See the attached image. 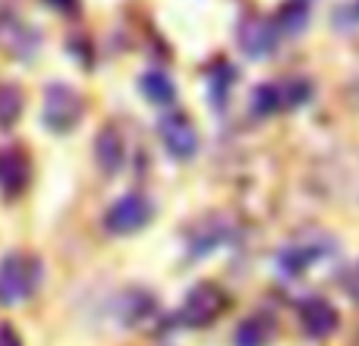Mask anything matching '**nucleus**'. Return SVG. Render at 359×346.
Here are the masks:
<instances>
[{"label":"nucleus","mask_w":359,"mask_h":346,"mask_svg":"<svg viewBox=\"0 0 359 346\" xmlns=\"http://www.w3.org/2000/svg\"><path fill=\"white\" fill-rule=\"evenodd\" d=\"M41 284V261L35 255L10 252L0 261V305H16L29 299Z\"/></svg>","instance_id":"1"},{"label":"nucleus","mask_w":359,"mask_h":346,"mask_svg":"<svg viewBox=\"0 0 359 346\" xmlns=\"http://www.w3.org/2000/svg\"><path fill=\"white\" fill-rule=\"evenodd\" d=\"M82 113H86V98L76 92L67 82H50L44 88V107H41V120L50 132L57 136H67L76 126L82 123Z\"/></svg>","instance_id":"2"},{"label":"nucleus","mask_w":359,"mask_h":346,"mask_svg":"<svg viewBox=\"0 0 359 346\" xmlns=\"http://www.w3.org/2000/svg\"><path fill=\"white\" fill-rule=\"evenodd\" d=\"M227 309V293L217 284H196L189 293H186L183 305H180V324L186 328H208L211 321L224 315Z\"/></svg>","instance_id":"3"},{"label":"nucleus","mask_w":359,"mask_h":346,"mask_svg":"<svg viewBox=\"0 0 359 346\" xmlns=\"http://www.w3.org/2000/svg\"><path fill=\"white\" fill-rule=\"evenodd\" d=\"M151 217H155V205L149 202V195H142V192H126L123 198H117V202L107 208L104 230L114 236H130V233H136V230L149 227Z\"/></svg>","instance_id":"4"},{"label":"nucleus","mask_w":359,"mask_h":346,"mask_svg":"<svg viewBox=\"0 0 359 346\" xmlns=\"http://www.w3.org/2000/svg\"><path fill=\"white\" fill-rule=\"evenodd\" d=\"M38 48H41V32L35 25L25 22L22 16H16L10 10L0 13V50L6 57H13L19 63H29L35 60Z\"/></svg>","instance_id":"5"},{"label":"nucleus","mask_w":359,"mask_h":346,"mask_svg":"<svg viewBox=\"0 0 359 346\" xmlns=\"http://www.w3.org/2000/svg\"><path fill=\"white\" fill-rule=\"evenodd\" d=\"M158 136L174 161H192L198 155V130L183 111H164L158 120Z\"/></svg>","instance_id":"6"},{"label":"nucleus","mask_w":359,"mask_h":346,"mask_svg":"<svg viewBox=\"0 0 359 346\" xmlns=\"http://www.w3.org/2000/svg\"><path fill=\"white\" fill-rule=\"evenodd\" d=\"M331 249H334V242H331L328 236H303V240L290 242V246L278 255V268L284 277H299V274H306L312 265H318Z\"/></svg>","instance_id":"7"},{"label":"nucleus","mask_w":359,"mask_h":346,"mask_svg":"<svg viewBox=\"0 0 359 346\" xmlns=\"http://www.w3.org/2000/svg\"><path fill=\"white\" fill-rule=\"evenodd\" d=\"M280 41V32L278 25H274V19H265V16H246L240 25H236V44H240V50L246 57H252V60H262V57L274 54V48H278Z\"/></svg>","instance_id":"8"},{"label":"nucleus","mask_w":359,"mask_h":346,"mask_svg":"<svg viewBox=\"0 0 359 346\" xmlns=\"http://www.w3.org/2000/svg\"><path fill=\"white\" fill-rule=\"evenodd\" d=\"M29 183H32V161L25 155V148H19V145L0 148V192L6 198H16L29 189Z\"/></svg>","instance_id":"9"},{"label":"nucleus","mask_w":359,"mask_h":346,"mask_svg":"<svg viewBox=\"0 0 359 346\" xmlns=\"http://www.w3.org/2000/svg\"><path fill=\"white\" fill-rule=\"evenodd\" d=\"M299 324H303L306 337H312V340H325V337H331L337 331L341 315H337V309L328 303V299L309 296L303 305H299Z\"/></svg>","instance_id":"10"},{"label":"nucleus","mask_w":359,"mask_h":346,"mask_svg":"<svg viewBox=\"0 0 359 346\" xmlns=\"http://www.w3.org/2000/svg\"><path fill=\"white\" fill-rule=\"evenodd\" d=\"M95 161L104 173H120L126 161V142L114 123H107L95 139Z\"/></svg>","instance_id":"11"},{"label":"nucleus","mask_w":359,"mask_h":346,"mask_svg":"<svg viewBox=\"0 0 359 346\" xmlns=\"http://www.w3.org/2000/svg\"><path fill=\"white\" fill-rule=\"evenodd\" d=\"M233 82H236V69L230 67L227 60H217L215 67L208 69V101L217 107V111L227 107V98H230V92H233Z\"/></svg>","instance_id":"12"},{"label":"nucleus","mask_w":359,"mask_h":346,"mask_svg":"<svg viewBox=\"0 0 359 346\" xmlns=\"http://www.w3.org/2000/svg\"><path fill=\"white\" fill-rule=\"evenodd\" d=\"M139 88H142V95L151 101V104L158 107H170L177 98V88L174 82H170L168 73H161V69H151V73H145L142 79H139Z\"/></svg>","instance_id":"13"},{"label":"nucleus","mask_w":359,"mask_h":346,"mask_svg":"<svg viewBox=\"0 0 359 346\" xmlns=\"http://www.w3.org/2000/svg\"><path fill=\"white\" fill-rule=\"evenodd\" d=\"M274 334V321L268 315H252L236 328L233 346H265Z\"/></svg>","instance_id":"14"},{"label":"nucleus","mask_w":359,"mask_h":346,"mask_svg":"<svg viewBox=\"0 0 359 346\" xmlns=\"http://www.w3.org/2000/svg\"><path fill=\"white\" fill-rule=\"evenodd\" d=\"M25 107V95L19 85L13 82H0V130H10V126L19 123Z\"/></svg>","instance_id":"15"},{"label":"nucleus","mask_w":359,"mask_h":346,"mask_svg":"<svg viewBox=\"0 0 359 346\" xmlns=\"http://www.w3.org/2000/svg\"><path fill=\"white\" fill-rule=\"evenodd\" d=\"M227 240H230V230L224 227L221 221H205V227L192 230L189 246H192L196 255H205V252H211L215 246H221V242H227Z\"/></svg>","instance_id":"16"},{"label":"nucleus","mask_w":359,"mask_h":346,"mask_svg":"<svg viewBox=\"0 0 359 346\" xmlns=\"http://www.w3.org/2000/svg\"><path fill=\"white\" fill-rule=\"evenodd\" d=\"M278 95H280V113L297 111L306 101L312 98V82L309 79H284L278 82Z\"/></svg>","instance_id":"17"},{"label":"nucleus","mask_w":359,"mask_h":346,"mask_svg":"<svg viewBox=\"0 0 359 346\" xmlns=\"http://www.w3.org/2000/svg\"><path fill=\"white\" fill-rule=\"evenodd\" d=\"M306 22H309V10H306V4H284L278 13V19H274V25H278L280 35H299V32L306 29Z\"/></svg>","instance_id":"18"},{"label":"nucleus","mask_w":359,"mask_h":346,"mask_svg":"<svg viewBox=\"0 0 359 346\" xmlns=\"http://www.w3.org/2000/svg\"><path fill=\"white\" fill-rule=\"evenodd\" d=\"M0 346H22V337H19V331L13 328V324H0Z\"/></svg>","instance_id":"19"},{"label":"nucleus","mask_w":359,"mask_h":346,"mask_svg":"<svg viewBox=\"0 0 359 346\" xmlns=\"http://www.w3.org/2000/svg\"><path fill=\"white\" fill-rule=\"evenodd\" d=\"M57 13H76L79 10V0H48Z\"/></svg>","instance_id":"20"},{"label":"nucleus","mask_w":359,"mask_h":346,"mask_svg":"<svg viewBox=\"0 0 359 346\" xmlns=\"http://www.w3.org/2000/svg\"><path fill=\"white\" fill-rule=\"evenodd\" d=\"M353 293H356V299H359V268H356V274H353Z\"/></svg>","instance_id":"21"}]
</instances>
